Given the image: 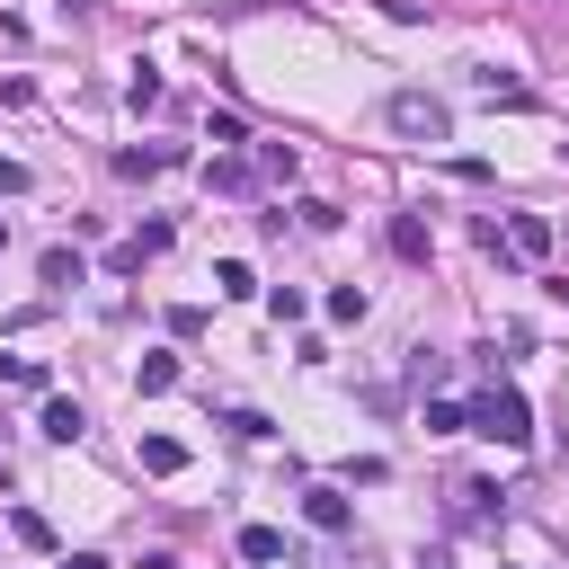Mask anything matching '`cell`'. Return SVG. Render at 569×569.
Listing matches in <instances>:
<instances>
[{
  "mask_svg": "<svg viewBox=\"0 0 569 569\" xmlns=\"http://www.w3.org/2000/svg\"><path fill=\"white\" fill-rule=\"evenodd\" d=\"M471 436H489V445H525V436H533L525 391H516V382H489V391L471 400Z\"/></svg>",
  "mask_w": 569,
  "mask_h": 569,
  "instance_id": "obj_1",
  "label": "cell"
},
{
  "mask_svg": "<svg viewBox=\"0 0 569 569\" xmlns=\"http://www.w3.org/2000/svg\"><path fill=\"white\" fill-rule=\"evenodd\" d=\"M391 133H409V142H453V107L436 98V89H391Z\"/></svg>",
  "mask_w": 569,
  "mask_h": 569,
  "instance_id": "obj_2",
  "label": "cell"
},
{
  "mask_svg": "<svg viewBox=\"0 0 569 569\" xmlns=\"http://www.w3.org/2000/svg\"><path fill=\"white\" fill-rule=\"evenodd\" d=\"M302 516H311V533H347V525H356L347 489H329V480H320V489H302Z\"/></svg>",
  "mask_w": 569,
  "mask_h": 569,
  "instance_id": "obj_3",
  "label": "cell"
},
{
  "mask_svg": "<svg viewBox=\"0 0 569 569\" xmlns=\"http://www.w3.org/2000/svg\"><path fill=\"white\" fill-rule=\"evenodd\" d=\"M507 249L516 258H551V222L542 213H507Z\"/></svg>",
  "mask_w": 569,
  "mask_h": 569,
  "instance_id": "obj_4",
  "label": "cell"
},
{
  "mask_svg": "<svg viewBox=\"0 0 569 569\" xmlns=\"http://www.w3.org/2000/svg\"><path fill=\"white\" fill-rule=\"evenodd\" d=\"M178 160H187L178 142H142V151H116V169H124V178H151V169H178Z\"/></svg>",
  "mask_w": 569,
  "mask_h": 569,
  "instance_id": "obj_5",
  "label": "cell"
},
{
  "mask_svg": "<svg viewBox=\"0 0 569 569\" xmlns=\"http://www.w3.org/2000/svg\"><path fill=\"white\" fill-rule=\"evenodd\" d=\"M36 427H44L53 445H80V436H89V418H80V400H44V418H36Z\"/></svg>",
  "mask_w": 569,
  "mask_h": 569,
  "instance_id": "obj_6",
  "label": "cell"
},
{
  "mask_svg": "<svg viewBox=\"0 0 569 569\" xmlns=\"http://www.w3.org/2000/svg\"><path fill=\"white\" fill-rule=\"evenodd\" d=\"M427 249H436V240H427V222H418V213H391V258H409V267H418Z\"/></svg>",
  "mask_w": 569,
  "mask_h": 569,
  "instance_id": "obj_7",
  "label": "cell"
},
{
  "mask_svg": "<svg viewBox=\"0 0 569 569\" xmlns=\"http://www.w3.org/2000/svg\"><path fill=\"white\" fill-rule=\"evenodd\" d=\"M36 276H44L53 293H71V284H80L89 267H80V249H44V258H36Z\"/></svg>",
  "mask_w": 569,
  "mask_h": 569,
  "instance_id": "obj_8",
  "label": "cell"
},
{
  "mask_svg": "<svg viewBox=\"0 0 569 569\" xmlns=\"http://www.w3.org/2000/svg\"><path fill=\"white\" fill-rule=\"evenodd\" d=\"M142 471H151V480L187 471V445H178V436H142Z\"/></svg>",
  "mask_w": 569,
  "mask_h": 569,
  "instance_id": "obj_9",
  "label": "cell"
},
{
  "mask_svg": "<svg viewBox=\"0 0 569 569\" xmlns=\"http://www.w3.org/2000/svg\"><path fill=\"white\" fill-rule=\"evenodd\" d=\"M240 560H258V569L284 560V533H276V525H240Z\"/></svg>",
  "mask_w": 569,
  "mask_h": 569,
  "instance_id": "obj_10",
  "label": "cell"
},
{
  "mask_svg": "<svg viewBox=\"0 0 569 569\" xmlns=\"http://www.w3.org/2000/svg\"><path fill=\"white\" fill-rule=\"evenodd\" d=\"M471 89H480L489 107H525V80H507V71H471Z\"/></svg>",
  "mask_w": 569,
  "mask_h": 569,
  "instance_id": "obj_11",
  "label": "cell"
},
{
  "mask_svg": "<svg viewBox=\"0 0 569 569\" xmlns=\"http://www.w3.org/2000/svg\"><path fill=\"white\" fill-rule=\"evenodd\" d=\"M258 169H267V178H276V187H284V178H293V169H302V151H293V142H258Z\"/></svg>",
  "mask_w": 569,
  "mask_h": 569,
  "instance_id": "obj_12",
  "label": "cell"
},
{
  "mask_svg": "<svg viewBox=\"0 0 569 569\" xmlns=\"http://www.w3.org/2000/svg\"><path fill=\"white\" fill-rule=\"evenodd\" d=\"M329 320L356 329V320H365V284H329Z\"/></svg>",
  "mask_w": 569,
  "mask_h": 569,
  "instance_id": "obj_13",
  "label": "cell"
},
{
  "mask_svg": "<svg viewBox=\"0 0 569 569\" xmlns=\"http://www.w3.org/2000/svg\"><path fill=\"white\" fill-rule=\"evenodd\" d=\"M462 427H471L462 400H427V436H462Z\"/></svg>",
  "mask_w": 569,
  "mask_h": 569,
  "instance_id": "obj_14",
  "label": "cell"
},
{
  "mask_svg": "<svg viewBox=\"0 0 569 569\" xmlns=\"http://www.w3.org/2000/svg\"><path fill=\"white\" fill-rule=\"evenodd\" d=\"M213 284H222V293H231V302H249V293H258V276H249V267H240V258H222V267H213Z\"/></svg>",
  "mask_w": 569,
  "mask_h": 569,
  "instance_id": "obj_15",
  "label": "cell"
},
{
  "mask_svg": "<svg viewBox=\"0 0 569 569\" xmlns=\"http://www.w3.org/2000/svg\"><path fill=\"white\" fill-rule=\"evenodd\" d=\"M133 382H142V391H178V356H142Z\"/></svg>",
  "mask_w": 569,
  "mask_h": 569,
  "instance_id": "obj_16",
  "label": "cell"
},
{
  "mask_svg": "<svg viewBox=\"0 0 569 569\" xmlns=\"http://www.w3.org/2000/svg\"><path fill=\"white\" fill-rule=\"evenodd\" d=\"M9 525H18V542H36V551H53V525H44V516H36V507H18V516H9Z\"/></svg>",
  "mask_w": 569,
  "mask_h": 569,
  "instance_id": "obj_17",
  "label": "cell"
},
{
  "mask_svg": "<svg viewBox=\"0 0 569 569\" xmlns=\"http://www.w3.org/2000/svg\"><path fill=\"white\" fill-rule=\"evenodd\" d=\"M124 107H160V71H133L124 80Z\"/></svg>",
  "mask_w": 569,
  "mask_h": 569,
  "instance_id": "obj_18",
  "label": "cell"
},
{
  "mask_svg": "<svg viewBox=\"0 0 569 569\" xmlns=\"http://www.w3.org/2000/svg\"><path fill=\"white\" fill-rule=\"evenodd\" d=\"M204 133H213V142H222V151H240V142H249V116H213V124H204Z\"/></svg>",
  "mask_w": 569,
  "mask_h": 569,
  "instance_id": "obj_19",
  "label": "cell"
},
{
  "mask_svg": "<svg viewBox=\"0 0 569 569\" xmlns=\"http://www.w3.org/2000/svg\"><path fill=\"white\" fill-rule=\"evenodd\" d=\"M204 187H222V196H240V187H249V169H240V160H213V169H204Z\"/></svg>",
  "mask_w": 569,
  "mask_h": 569,
  "instance_id": "obj_20",
  "label": "cell"
},
{
  "mask_svg": "<svg viewBox=\"0 0 569 569\" xmlns=\"http://www.w3.org/2000/svg\"><path fill=\"white\" fill-rule=\"evenodd\" d=\"M267 311H276V320H302V311H311V302H302V293H293V284H267Z\"/></svg>",
  "mask_w": 569,
  "mask_h": 569,
  "instance_id": "obj_21",
  "label": "cell"
},
{
  "mask_svg": "<svg viewBox=\"0 0 569 569\" xmlns=\"http://www.w3.org/2000/svg\"><path fill=\"white\" fill-rule=\"evenodd\" d=\"M36 178H27V160H0V196H27Z\"/></svg>",
  "mask_w": 569,
  "mask_h": 569,
  "instance_id": "obj_22",
  "label": "cell"
},
{
  "mask_svg": "<svg viewBox=\"0 0 569 569\" xmlns=\"http://www.w3.org/2000/svg\"><path fill=\"white\" fill-rule=\"evenodd\" d=\"M382 9H391L400 27H418V18H427V0H382Z\"/></svg>",
  "mask_w": 569,
  "mask_h": 569,
  "instance_id": "obj_23",
  "label": "cell"
},
{
  "mask_svg": "<svg viewBox=\"0 0 569 569\" xmlns=\"http://www.w3.org/2000/svg\"><path fill=\"white\" fill-rule=\"evenodd\" d=\"M62 569H116V560H98V551H71V560H62Z\"/></svg>",
  "mask_w": 569,
  "mask_h": 569,
  "instance_id": "obj_24",
  "label": "cell"
},
{
  "mask_svg": "<svg viewBox=\"0 0 569 569\" xmlns=\"http://www.w3.org/2000/svg\"><path fill=\"white\" fill-rule=\"evenodd\" d=\"M0 249H9V213H0Z\"/></svg>",
  "mask_w": 569,
  "mask_h": 569,
  "instance_id": "obj_25",
  "label": "cell"
}]
</instances>
